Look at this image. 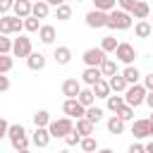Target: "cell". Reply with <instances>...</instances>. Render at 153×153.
Returning a JSON list of instances; mask_svg holds the SVG:
<instances>
[{
  "label": "cell",
  "mask_w": 153,
  "mask_h": 153,
  "mask_svg": "<svg viewBox=\"0 0 153 153\" xmlns=\"http://www.w3.org/2000/svg\"><path fill=\"white\" fill-rule=\"evenodd\" d=\"M7 139H10V143H12L14 151H24V148H29V141H31L29 134H26V129H24V124H10Z\"/></svg>",
  "instance_id": "obj_1"
},
{
  "label": "cell",
  "mask_w": 153,
  "mask_h": 153,
  "mask_svg": "<svg viewBox=\"0 0 153 153\" xmlns=\"http://www.w3.org/2000/svg\"><path fill=\"white\" fill-rule=\"evenodd\" d=\"M131 14L129 12H122V10H112V12H108V29H112V31H124V29H129L131 26Z\"/></svg>",
  "instance_id": "obj_2"
},
{
  "label": "cell",
  "mask_w": 153,
  "mask_h": 153,
  "mask_svg": "<svg viewBox=\"0 0 153 153\" xmlns=\"http://www.w3.org/2000/svg\"><path fill=\"white\" fill-rule=\"evenodd\" d=\"M48 131H50V136H53V139H67V134H72V131H74V122H72V117L53 120V122L48 124Z\"/></svg>",
  "instance_id": "obj_3"
},
{
  "label": "cell",
  "mask_w": 153,
  "mask_h": 153,
  "mask_svg": "<svg viewBox=\"0 0 153 153\" xmlns=\"http://www.w3.org/2000/svg\"><path fill=\"white\" fill-rule=\"evenodd\" d=\"M146 86L143 84H131V86H127V91H124V103L127 105H131V108H139L141 103H146Z\"/></svg>",
  "instance_id": "obj_4"
},
{
  "label": "cell",
  "mask_w": 153,
  "mask_h": 153,
  "mask_svg": "<svg viewBox=\"0 0 153 153\" xmlns=\"http://www.w3.org/2000/svg\"><path fill=\"white\" fill-rule=\"evenodd\" d=\"M24 29V19L14 17V14H5L0 17V36H10V33H19Z\"/></svg>",
  "instance_id": "obj_5"
},
{
  "label": "cell",
  "mask_w": 153,
  "mask_h": 153,
  "mask_svg": "<svg viewBox=\"0 0 153 153\" xmlns=\"http://www.w3.org/2000/svg\"><path fill=\"white\" fill-rule=\"evenodd\" d=\"M62 112H65L67 117H72V120H81V117L86 115V108H84L76 98H67V100L62 103Z\"/></svg>",
  "instance_id": "obj_6"
},
{
  "label": "cell",
  "mask_w": 153,
  "mask_h": 153,
  "mask_svg": "<svg viewBox=\"0 0 153 153\" xmlns=\"http://www.w3.org/2000/svg\"><path fill=\"white\" fill-rule=\"evenodd\" d=\"M31 53H33V48H31V38H26V36L14 38V43H12V57H29Z\"/></svg>",
  "instance_id": "obj_7"
},
{
  "label": "cell",
  "mask_w": 153,
  "mask_h": 153,
  "mask_svg": "<svg viewBox=\"0 0 153 153\" xmlns=\"http://www.w3.org/2000/svg\"><path fill=\"white\" fill-rule=\"evenodd\" d=\"M105 55H108V53H103L100 48H88V50H84L81 60H84L86 67H100V65L105 62Z\"/></svg>",
  "instance_id": "obj_8"
},
{
  "label": "cell",
  "mask_w": 153,
  "mask_h": 153,
  "mask_svg": "<svg viewBox=\"0 0 153 153\" xmlns=\"http://www.w3.org/2000/svg\"><path fill=\"white\" fill-rule=\"evenodd\" d=\"M136 48L131 45V43H120L117 45V50H115V57L120 60V62H124V65H131L134 60H136Z\"/></svg>",
  "instance_id": "obj_9"
},
{
  "label": "cell",
  "mask_w": 153,
  "mask_h": 153,
  "mask_svg": "<svg viewBox=\"0 0 153 153\" xmlns=\"http://www.w3.org/2000/svg\"><path fill=\"white\" fill-rule=\"evenodd\" d=\"M86 26H88V29H103V26H108V12L91 10V12L86 14Z\"/></svg>",
  "instance_id": "obj_10"
},
{
  "label": "cell",
  "mask_w": 153,
  "mask_h": 153,
  "mask_svg": "<svg viewBox=\"0 0 153 153\" xmlns=\"http://www.w3.org/2000/svg\"><path fill=\"white\" fill-rule=\"evenodd\" d=\"M131 134H134V139L151 136V120H134L131 122Z\"/></svg>",
  "instance_id": "obj_11"
},
{
  "label": "cell",
  "mask_w": 153,
  "mask_h": 153,
  "mask_svg": "<svg viewBox=\"0 0 153 153\" xmlns=\"http://www.w3.org/2000/svg\"><path fill=\"white\" fill-rule=\"evenodd\" d=\"M50 131H48V127H36L33 129V134H31V141L38 146V148H45L48 143H50Z\"/></svg>",
  "instance_id": "obj_12"
},
{
  "label": "cell",
  "mask_w": 153,
  "mask_h": 153,
  "mask_svg": "<svg viewBox=\"0 0 153 153\" xmlns=\"http://www.w3.org/2000/svg\"><path fill=\"white\" fill-rule=\"evenodd\" d=\"M81 81H76V79H65L62 81V93L67 96V98H76L79 93H81Z\"/></svg>",
  "instance_id": "obj_13"
},
{
  "label": "cell",
  "mask_w": 153,
  "mask_h": 153,
  "mask_svg": "<svg viewBox=\"0 0 153 153\" xmlns=\"http://www.w3.org/2000/svg\"><path fill=\"white\" fill-rule=\"evenodd\" d=\"M31 7H33V2H31V0H14L12 12H14V17L26 19V17H31Z\"/></svg>",
  "instance_id": "obj_14"
},
{
  "label": "cell",
  "mask_w": 153,
  "mask_h": 153,
  "mask_svg": "<svg viewBox=\"0 0 153 153\" xmlns=\"http://www.w3.org/2000/svg\"><path fill=\"white\" fill-rule=\"evenodd\" d=\"M55 36H57V31H55L53 24H41V29H38V38H41L43 45H50V43L55 41Z\"/></svg>",
  "instance_id": "obj_15"
},
{
  "label": "cell",
  "mask_w": 153,
  "mask_h": 153,
  "mask_svg": "<svg viewBox=\"0 0 153 153\" xmlns=\"http://www.w3.org/2000/svg\"><path fill=\"white\" fill-rule=\"evenodd\" d=\"M103 79V72H100V67H86L84 69V74H81V81L86 84V86H93L96 81H100Z\"/></svg>",
  "instance_id": "obj_16"
},
{
  "label": "cell",
  "mask_w": 153,
  "mask_h": 153,
  "mask_svg": "<svg viewBox=\"0 0 153 153\" xmlns=\"http://www.w3.org/2000/svg\"><path fill=\"white\" fill-rule=\"evenodd\" d=\"M26 65H29V69H31V72H41V69L45 67V55L33 50V53L26 57Z\"/></svg>",
  "instance_id": "obj_17"
},
{
  "label": "cell",
  "mask_w": 153,
  "mask_h": 153,
  "mask_svg": "<svg viewBox=\"0 0 153 153\" xmlns=\"http://www.w3.org/2000/svg\"><path fill=\"white\" fill-rule=\"evenodd\" d=\"M53 57H55L57 65H69V62H72V50H69L67 45H57L55 53H53Z\"/></svg>",
  "instance_id": "obj_18"
},
{
  "label": "cell",
  "mask_w": 153,
  "mask_h": 153,
  "mask_svg": "<svg viewBox=\"0 0 153 153\" xmlns=\"http://www.w3.org/2000/svg\"><path fill=\"white\" fill-rule=\"evenodd\" d=\"M108 84H110V91H112V93H124V91H127V86H129V84H127V79H124L122 74L110 76V79H108Z\"/></svg>",
  "instance_id": "obj_19"
},
{
  "label": "cell",
  "mask_w": 153,
  "mask_h": 153,
  "mask_svg": "<svg viewBox=\"0 0 153 153\" xmlns=\"http://www.w3.org/2000/svg\"><path fill=\"white\" fill-rule=\"evenodd\" d=\"M91 91H93V96L96 98H108L112 91H110V84H108V79H100V81H96L93 86H91Z\"/></svg>",
  "instance_id": "obj_20"
},
{
  "label": "cell",
  "mask_w": 153,
  "mask_h": 153,
  "mask_svg": "<svg viewBox=\"0 0 153 153\" xmlns=\"http://www.w3.org/2000/svg\"><path fill=\"white\" fill-rule=\"evenodd\" d=\"M105 100H108V110H110V112H115V115L127 105V103H124V96H117V93H110Z\"/></svg>",
  "instance_id": "obj_21"
},
{
  "label": "cell",
  "mask_w": 153,
  "mask_h": 153,
  "mask_svg": "<svg viewBox=\"0 0 153 153\" xmlns=\"http://www.w3.org/2000/svg\"><path fill=\"white\" fill-rule=\"evenodd\" d=\"M93 127H96L93 122H88L86 117H81V120H76L74 131H76V134H81V139H84V136H91V134H93Z\"/></svg>",
  "instance_id": "obj_22"
},
{
  "label": "cell",
  "mask_w": 153,
  "mask_h": 153,
  "mask_svg": "<svg viewBox=\"0 0 153 153\" xmlns=\"http://www.w3.org/2000/svg\"><path fill=\"white\" fill-rule=\"evenodd\" d=\"M31 14H33L36 19H45V17L50 14V5H48L45 0H38V2H33V7H31Z\"/></svg>",
  "instance_id": "obj_23"
},
{
  "label": "cell",
  "mask_w": 153,
  "mask_h": 153,
  "mask_svg": "<svg viewBox=\"0 0 153 153\" xmlns=\"http://www.w3.org/2000/svg\"><path fill=\"white\" fill-rule=\"evenodd\" d=\"M122 76L127 79V84L131 86V84H139V79H141V72L134 67V65H127L124 69H122Z\"/></svg>",
  "instance_id": "obj_24"
},
{
  "label": "cell",
  "mask_w": 153,
  "mask_h": 153,
  "mask_svg": "<svg viewBox=\"0 0 153 153\" xmlns=\"http://www.w3.org/2000/svg\"><path fill=\"white\" fill-rule=\"evenodd\" d=\"M148 12H151V5H148L146 0H139V2H136V7H134V12H131V17L141 22V19H146V17H148Z\"/></svg>",
  "instance_id": "obj_25"
},
{
  "label": "cell",
  "mask_w": 153,
  "mask_h": 153,
  "mask_svg": "<svg viewBox=\"0 0 153 153\" xmlns=\"http://www.w3.org/2000/svg\"><path fill=\"white\" fill-rule=\"evenodd\" d=\"M134 33H136L139 38H148V36H153V26H151L146 19H141V22H136V26H134Z\"/></svg>",
  "instance_id": "obj_26"
},
{
  "label": "cell",
  "mask_w": 153,
  "mask_h": 153,
  "mask_svg": "<svg viewBox=\"0 0 153 153\" xmlns=\"http://www.w3.org/2000/svg\"><path fill=\"white\" fill-rule=\"evenodd\" d=\"M100 72H103V76H115L117 74V60H112V57H105V62L100 65Z\"/></svg>",
  "instance_id": "obj_27"
},
{
  "label": "cell",
  "mask_w": 153,
  "mask_h": 153,
  "mask_svg": "<svg viewBox=\"0 0 153 153\" xmlns=\"http://www.w3.org/2000/svg\"><path fill=\"white\" fill-rule=\"evenodd\" d=\"M76 100L84 105V108H91L93 103H96V96H93V91H91V86L88 88H81V93L76 96Z\"/></svg>",
  "instance_id": "obj_28"
},
{
  "label": "cell",
  "mask_w": 153,
  "mask_h": 153,
  "mask_svg": "<svg viewBox=\"0 0 153 153\" xmlns=\"http://www.w3.org/2000/svg\"><path fill=\"white\" fill-rule=\"evenodd\" d=\"M53 120H50V112L48 110H36L33 112V124L36 127H48Z\"/></svg>",
  "instance_id": "obj_29"
},
{
  "label": "cell",
  "mask_w": 153,
  "mask_h": 153,
  "mask_svg": "<svg viewBox=\"0 0 153 153\" xmlns=\"http://www.w3.org/2000/svg\"><path fill=\"white\" fill-rule=\"evenodd\" d=\"M108 131H110V134H122V131H124V120H120L117 115H112V117L108 120Z\"/></svg>",
  "instance_id": "obj_30"
},
{
  "label": "cell",
  "mask_w": 153,
  "mask_h": 153,
  "mask_svg": "<svg viewBox=\"0 0 153 153\" xmlns=\"http://www.w3.org/2000/svg\"><path fill=\"white\" fill-rule=\"evenodd\" d=\"M79 148H81V153H96L98 151V141L93 136H84L81 143H79Z\"/></svg>",
  "instance_id": "obj_31"
},
{
  "label": "cell",
  "mask_w": 153,
  "mask_h": 153,
  "mask_svg": "<svg viewBox=\"0 0 153 153\" xmlns=\"http://www.w3.org/2000/svg\"><path fill=\"white\" fill-rule=\"evenodd\" d=\"M117 45H120V41H117L115 36H105V38L100 41V50H103V53H115Z\"/></svg>",
  "instance_id": "obj_32"
},
{
  "label": "cell",
  "mask_w": 153,
  "mask_h": 153,
  "mask_svg": "<svg viewBox=\"0 0 153 153\" xmlns=\"http://www.w3.org/2000/svg\"><path fill=\"white\" fill-rule=\"evenodd\" d=\"M88 122H93V124H98L100 120H103V108H96V105H91V108H86V115H84Z\"/></svg>",
  "instance_id": "obj_33"
},
{
  "label": "cell",
  "mask_w": 153,
  "mask_h": 153,
  "mask_svg": "<svg viewBox=\"0 0 153 153\" xmlns=\"http://www.w3.org/2000/svg\"><path fill=\"white\" fill-rule=\"evenodd\" d=\"M117 5V0H93V10H100V12H112Z\"/></svg>",
  "instance_id": "obj_34"
},
{
  "label": "cell",
  "mask_w": 153,
  "mask_h": 153,
  "mask_svg": "<svg viewBox=\"0 0 153 153\" xmlns=\"http://www.w3.org/2000/svg\"><path fill=\"white\" fill-rule=\"evenodd\" d=\"M55 17H57L60 22H67V19L72 17V7H69V2H65V5L55 7Z\"/></svg>",
  "instance_id": "obj_35"
},
{
  "label": "cell",
  "mask_w": 153,
  "mask_h": 153,
  "mask_svg": "<svg viewBox=\"0 0 153 153\" xmlns=\"http://www.w3.org/2000/svg\"><path fill=\"white\" fill-rule=\"evenodd\" d=\"M12 67H14V60H12V55H0V74H7V72H12Z\"/></svg>",
  "instance_id": "obj_36"
},
{
  "label": "cell",
  "mask_w": 153,
  "mask_h": 153,
  "mask_svg": "<svg viewBox=\"0 0 153 153\" xmlns=\"http://www.w3.org/2000/svg\"><path fill=\"white\" fill-rule=\"evenodd\" d=\"M38 29H41V19H36L33 14L24 19V31H31V33H33V31H38Z\"/></svg>",
  "instance_id": "obj_37"
},
{
  "label": "cell",
  "mask_w": 153,
  "mask_h": 153,
  "mask_svg": "<svg viewBox=\"0 0 153 153\" xmlns=\"http://www.w3.org/2000/svg\"><path fill=\"white\" fill-rule=\"evenodd\" d=\"M12 38H7V36H0V55H10L12 53Z\"/></svg>",
  "instance_id": "obj_38"
},
{
  "label": "cell",
  "mask_w": 153,
  "mask_h": 153,
  "mask_svg": "<svg viewBox=\"0 0 153 153\" xmlns=\"http://www.w3.org/2000/svg\"><path fill=\"white\" fill-rule=\"evenodd\" d=\"M117 117H120V120H124V122L134 120V108H131V105H124V108L117 112Z\"/></svg>",
  "instance_id": "obj_39"
},
{
  "label": "cell",
  "mask_w": 153,
  "mask_h": 153,
  "mask_svg": "<svg viewBox=\"0 0 153 153\" xmlns=\"http://www.w3.org/2000/svg\"><path fill=\"white\" fill-rule=\"evenodd\" d=\"M136 2H139V0H117V5H120V10H122V12H129V14L134 12V7H136Z\"/></svg>",
  "instance_id": "obj_40"
},
{
  "label": "cell",
  "mask_w": 153,
  "mask_h": 153,
  "mask_svg": "<svg viewBox=\"0 0 153 153\" xmlns=\"http://www.w3.org/2000/svg\"><path fill=\"white\" fill-rule=\"evenodd\" d=\"M12 7H14V0H0V17L10 14V12H12Z\"/></svg>",
  "instance_id": "obj_41"
},
{
  "label": "cell",
  "mask_w": 153,
  "mask_h": 153,
  "mask_svg": "<svg viewBox=\"0 0 153 153\" xmlns=\"http://www.w3.org/2000/svg\"><path fill=\"white\" fill-rule=\"evenodd\" d=\"M65 141H67V146H69V148H72V146H79V143H81V134L72 131V134H67V139H65Z\"/></svg>",
  "instance_id": "obj_42"
},
{
  "label": "cell",
  "mask_w": 153,
  "mask_h": 153,
  "mask_svg": "<svg viewBox=\"0 0 153 153\" xmlns=\"http://www.w3.org/2000/svg\"><path fill=\"white\" fill-rule=\"evenodd\" d=\"M7 131H10V122H7V120H2V117H0V141H2V139H5V136H7Z\"/></svg>",
  "instance_id": "obj_43"
},
{
  "label": "cell",
  "mask_w": 153,
  "mask_h": 153,
  "mask_svg": "<svg viewBox=\"0 0 153 153\" xmlns=\"http://www.w3.org/2000/svg\"><path fill=\"white\" fill-rule=\"evenodd\" d=\"M127 153H146V146H143V143H131V146L127 148Z\"/></svg>",
  "instance_id": "obj_44"
},
{
  "label": "cell",
  "mask_w": 153,
  "mask_h": 153,
  "mask_svg": "<svg viewBox=\"0 0 153 153\" xmlns=\"http://www.w3.org/2000/svg\"><path fill=\"white\" fill-rule=\"evenodd\" d=\"M5 91H10V76L0 74V93H5Z\"/></svg>",
  "instance_id": "obj_45"
},
{
  "label": "cell",
  "mask_w": 153,
  "mask_h": 153,
  "mask_svg": "<svg viewBox=\"0 0 153 153\" xmlns=\"http://www.w3.org/2000/svg\"><path fill=\"white\" fill-rule=\"evenodd\" d=\"M143 86H146V91H153V72L143 76Z\"/></svg>",
  "instance_id": "obj_46"
},
{
  "label": "cell",
  "mask_w": 153,
  "mask_h": 153,
  "mask_svg": "<svg viewBox=\"0 0 153 153\" xmlns=\"http://www.w3.org/2000/svg\"><path fill=\"white\" fill-rule=\"evenodd\" d=\"M146 105L153 110V91H148V93H146Z\"/></svg>",
  "instance_id": "obj_47"
},
{
  "label": "cell",
  "mask_w": 153,
  "mask_h": 153,
  "mask_svg": "<svg viewBox=\"0 0 153 153\" xmlns=\"http://www.w3.org/2000/svg\"><path fill=\"white\" fill-rule=\"evenodd\" d=\"M45 2H48L50 7H60V5H65L67 0H45Z\"/></svg>",
  "instance_id": "obj_48"
},
{
  "label": "cell",
  "mask_w": 153,
  "mask_h": 153,
  "mask_svg": "<svg viewBox=\"0 0 153 153\" xmlns=\"http://www.w3.org/2000/svg\"><path fill=\"white\" fill-rule=\"evenodd\" d=\"M143 146H146V153H153V139H151L148 143H143Z\"/></svg>",
  "instance_id": "obj_49"
},
{
  "label": "cell",
  "mask_w": 153,
  "mask_h": 153,
  "mask_svg": "<svg viewBox=\"0 0 153 153\" xmlns=\"http://www.w3.org/2000/svg\"><path fill=\"white\" fill-rule=\"evenodd\" d=\"M96 153H115V151H110V148H98Z\"/></svg>",
  "instance_id": "obj_50"
},
{
  "label": "cell",
  "mask_w": 153,
  "mask_h": 153,
  "mask_svg": "<svg viewBox=\"0 0 153 153\" xmlns=\"http://www.w3.org/2000/svg\"><path fill=\"white\" fill-rule=\"evenodd\" d=\"M17 153H29V148H24V151H17Z\"/></svg>",
  "instance_id": "obj_51"
},
{
  "label": "cell",
  "mask_w": 153,
  "mask_h": 153,
  "mask_svg": "<svg viewBox=\"0 0 153 153\" xmlns=\"http://www.w3.org/2000/svg\"><path fill=\"white\" fill-rule=\"evenodd\" d=\"M151 139H153V122H151Z\"/></svg>",
  "instance_id": "obj_52"
},
{
  "label": "cell",
  "mask_w": 153,
  "mask_h": 153,
  "mask_svg": "<svg viewBox=\"0 0 153 153\" xmlns=\"http://www.w3.org/2000/svg\"><path fill=\"white\" fill-rule=\"evenodd\" d=\"M148 120H151V122H153V110H151V117H148Z\"/></svg>",
  "instance_id": "obj_53"
},
{
  "label": "cell",
  "mask_w": 153,
  "mask_h": 153,
  "mask_svg": "<svg viewBox=\"0 0 153 153\" xmlns=\"http://www.w3.org/2000/svg\"><path fill=\"white\" fill-rule=\"evenodd\" d=\"M60 153H69V148H65V151H60Z\"/></svg>",
  "instance_id": "obj_54"
},
{
  "label": "cell",
  "mask_w": 153,
  "mask_h": 153,
  "mask_svg": "<svg viewBox=\"0 0 153 153\" xmlns=\"http://www.w3.org/2000/svg\"><path fill=\"white\" fill-rule=\"evenodd\" d=\"M31 2H38V0H31Z\"/></svg>",
  "instance_id": "obj_55"
},
{
  "label": "cell",
  "mask_w": 153,
  "mask_h": 153,
  "mask_svg": "<svg viewBox=\"0 0 153 153\" xmlns=\"http://www.w3.org/2000/svg\"><path fill=\"white\" fill-rule=\"evenodd\" d=\"M67 2H69V0H67ZM76 2H81V0H76Z\"/></svg>",
  "instance_id": "obj_56"
}]
</instances>
